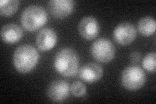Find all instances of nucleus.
I'll return each mask as SVG.
<instances>
[{"label": "nucleus", "instance_id": "obj_2", "mask_svg": "<svg viewBox=\"0 0 156 104\" xmlns=\"http://www.w3.org/2000/svg\"><path fill=\"white\" fill-rule=\"evenodd\" d=\"M39 60L37 49L30 44H23L18 46L13 55V64L16 70L26 74L33 70Z\"/></svg>", "mask_w": 156, "mask_h": 104}, {"label": "nucleus", "instance_id": "obj_14", "mask_svg": "<svg viewBox=\"0 0 156 104\" xmlns=\"http://www.w3.org/2000/svg\"><path fill=\"white\" fill-rule=\"evenodd\" d=\"M19 7L18 0H1L0 1V13L2 15L11 16L15 13Z\"/></svg>", "mask_w": 156, "mask_h": 104}, {"label": "nucleus", "instance_id": "obj_10", "mask_svg": "<svg viewBox=\"0 0 156 104\" xmlns=\"http://www.w3.org/2000/svg\"><path fill=\"white\" fill-rule=\"evenodd\" d=\"M57 35L54 29L51 28H44L39 31L36 37V44L41 51H49L55 46Z\"/></svg>", "mask_w": 156, "mask_h": 104}, {"label": "nucleus", "instance_id": "obj_15", "mask_svg": "<svg viewBox=\"0 0 156 104\" xmlns=\"http://www.w3.org/2000/svg\"><path fill=\"white\" fill-rule=\"evenodd\" d=\"M156 55L155 53H150L146 56L143 61V66L146 70L155 72L156 69Z\"/></svg>", "mask_w": 156, "mask_h": 104}, {"label": "nucleus", "instance_id": "obj_3", "mask_svg": "<svg viewBox=\"0 0 156 104\" xmlns=\"http://www.w3.org/2000/svg\"><path fill=\"white\" fill-rule=\"evenodd\" d=\"M48 20L45 9L38 5H31L24 9L21 16V23L26 30L34 32L44 25Z\"/></svg>", "mask_w": 156, "mask_h": 104}, {"label": "nucleus", "instance_id": "obj_1", "mask_svg": "<svg viewBox=\"0 0 156 104\" xmlns=\"http://www.w3.org/2000/svg\"><path fill=\"white\" fill-rule=\"evenodd\" d=\"M79 56L74 49L63 48L58 51L54 59L56 71L65 77L76 76L79 69Z\"/></svg>", "mask_w": 156, "mask_h": 104}, {"label": "nucleus", "instance_id": "obj_9", "mask_svg": "<svg viewBox=\"0 0 156 104\" xmlns=\"http://www.w3.org/2000/svg\"><path fill=\"white\" fill-rule=\"evenodd\" d=\"M49 9L52 15L57 18H64L72 12L75 2L72 0H51L48 2Z\"/></svg>", "mask_w": 156, "mask_h": 104}, {"label": "nucleus", "instance_id": "obj_7", "mask_svg": "<svg viewBox=\"0 0 156 104\" xmlns=\"http://www.w3.org/2000/svg\"><path fill=\"white\" fill-rule=\"evenodd\" d=\"M70 87L65 80L51 82L47 89V95L50 100L55 103H62L69 96Z\"/></svg>", "mask_w": 156, "mask_h": 104}, {"label": "nucleus", "instance_id": "obj_4", "mask_svg": "<svg viewBox=\"0 0 156 104\" xmlns=\"http://www.w3.org/2000/svg\"><path fill=\"white\" fill-rule=\"evenodd\" d=\"M146 77L144 70L136 65L129 66L123 70L121 82L123 87L128 91H135L141 88L146 82Z\"/></svg>", "mask_w": 156, "mask_h": 104}, {"label": "nucleus", "instance_id": "obj_8", "mask_svg": "<svg viewBox=\"0 0 156 104\" xmlns=\"http://www.w3.org/2000/svg\"><path fill=\"white\" fill-rule=\"evenodd\" d=\"M78 30L82 37L91 41L98 35L100 25L94 17L86 16L81 20L78 25Z\"/></svg>", "mask_w": 156, "mask_h": 104}, {"label": "nucleus", "instance_id": "obj_12", "mask_svg": "<svg viewBox=\"0 0 156 104\" xmlns=\"http://www.w3.org/2000/svg\"><path fill=\"white\" fill-rule=\"evenodd\" d=\"M23 31L17 25L9 23L4 26L1 30L2 40L8 44H14L21 40L23 37Z\"/></svg>", "mask_w": 156, "mask_h": 104}, {"label": "nucleus", "instance_id": "obj_5", "mask_svg": "<svg viewBox=\"0 0 156 104\" xmlns=\"http://www.w3.org/2000/svg\"><path fill=\"white\" fill-rule=\"evenodd\" d=\"M90 52L96 61L108 63L113 60L116 52V48L109 40L101 38L92 44Z\"/></svg>", "mask_w": 156, "mask_h": 104}, {"label": "nucleus", "instance_id": "obj_16", "mask_svg": "<svg viewBox=\"0 0 156 104\" xmlns=\"http://www.w3.org/2000/svg\"><path fill=\"white\" fill-rule=\"evenodd\" d=\"M70 91L74 96L81 97L84 96L87 92V88L85 84L80 81H74L70 87Z\"/></svg>", "mask_w": 156, "mask_h": 104}, {"label": "nucleus", "instance_id": "obj_17", "mask_svg": "<svg viewBox=\"0 0 156 104\" xmlns=\"http://www.w3.org/2000/svg\"><path fill=\"white\" fill-rule=\"evenodd\" d=\"M141 57V54L139 52H133L131 53L129 56L130 57V61L132 63H138Z\"/></svg>", "mask_w": 156, "mask_h": 104}, {"label": "nucleus", "instance_id": "obj_11", "mask_svg": "<svg viewBox=\"0 0 156 104\" xmlns=\"http://www.w3.org/2000/svg\"><path fill=\"white\" fill-rule=\"evenodd\" d=\"M104 71L98 64L90 63L85 64L79 70V76L82 80L88 83H93L100 80Z\"/></svg>", "mask_w": 156, "mask_h": 104}, {"label": "nucleus", "instance_id": "obj_13", "mask_svg": "<svg viewBox=\"0 0 156 104\" xmlns=\"http://www.w3.org/2000/svg\"><path fill=\"white\" fill-rule=\"evenodd\" d=\"M155 20L150 16L143 18L138 23V30L139 33L145 37H148L154 34L155 31Z\"/></svg>", "mask_w": 156, "mask_h": 104}, {"label": "nucleus", "instance_id": "obj_6", "mask_svg": "<svg viewBox=\"0 0 156 104\" xmlns=\"http://www.w3.org/2000/svg\"><path fill=\"white\" fill-rule=\"evenodd\" d=\"M113 35L116 43L126 46L134 41L136 36V31L132 23L126 22L121 23L116 26Z\"/></svg>", "mask_w": 156, "mask_h": 104}]
</instances>
